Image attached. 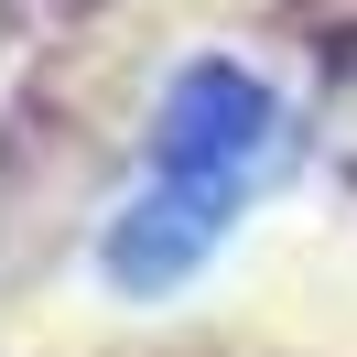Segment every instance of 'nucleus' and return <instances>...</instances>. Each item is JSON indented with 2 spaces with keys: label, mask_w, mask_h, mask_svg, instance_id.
Returning a JSON list of instances; mask_svg holds the SVG:
<instances>
[{
  "label": "nucleus",
  "mask_w": 357,
  "mask_h": 357,
  "mask_svg": "<svg viewBox=\"0 0 357 357\" xmlns=\"http://www.w3.org/2000/svg\"><path fill=\"white\" fill-rule=\"evenodd\" d=\"M271 152H282V98L249 66H227V54H195V66L162 87L152 184L109 217L98 271H109L119 292H174L184 271L227 238V217H238L249 184L271 174Z\"/></svg>",
  "instance_id": "f257e3e1"
}]
</instances>
